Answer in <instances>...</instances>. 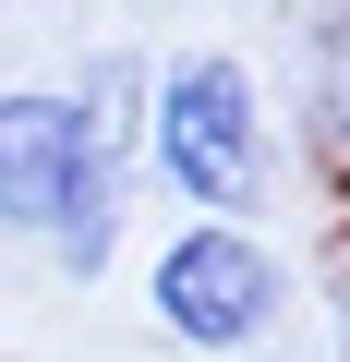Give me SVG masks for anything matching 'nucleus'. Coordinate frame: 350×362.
Instances as JSON below:
<instances>
[{"mask_svg":"<svg viewBox=\"0 0 350 362\" xmlns=\"http://www.w3.org/2000/svg\"><path fill=\"white\" fill-rule=\"evenodd\" d=\"M0 230L37 242L61 278H109V254H121V157L97 145L85 97L0 85Z\"/></svg>","mask_w":350,"mask_h":362,"instance_id":"obj_1","label":"nucleus"},{"mask_svg":"<svg viewBox=\"0 0 350 362\" xmlns=\"http://www.w3.org/2000/svg\"><path fill=\"white\" fill-rule=\"evenodd\" d=\"M133 145H145V169H157L194 218L242 230V206L266 194V97H254V61H230V49H169V61L145 73Z\"/></svg>","mask_w":350,"mask_h":362,"instance_id":"obj_2","label":"nucleus"},{"mask_svg":"<svg viewBox=\"0 0 350 362\" xmlns=\"http://www.w3.org/2000/svg\"><path fill=\"white\" fill-rule=\"evenodd\" d=\"M145 314H157V338L169 350H254L266 326H278V254L254 242V230H218V218H194V230H169L157 242V266H145Z\"/></svg>","mask_w":350,"mask_h":362,"instance_id":"obj_3","label":"nucleus"},{"mask_svg":"<svg viewBox=\"0 0 350 362\" xmlns=\"http://www.w3.org/2000/svg\"><path fill=\"white\" fill-rule=\"evenodd\" d=\"M302 145L350 194V0H326V13L302 25Z\"/></svg>","mask_w":350,"mask_h":362,"instance_id":"obj_4","label":"nucleus"},{"mask_svg":"<svg viewBox=\"0 0 350 362\" xmlns=\"http://www.w3.org/2000/svg\"><path fill=\"white\" fill-rule=\"evenodd\" d=\"M0 13H13V0H0Z\"/></svg>","mask_w":350,"mask_h":362,"instance_id":"obj_5","label":"nucleus"}]
</instances>
